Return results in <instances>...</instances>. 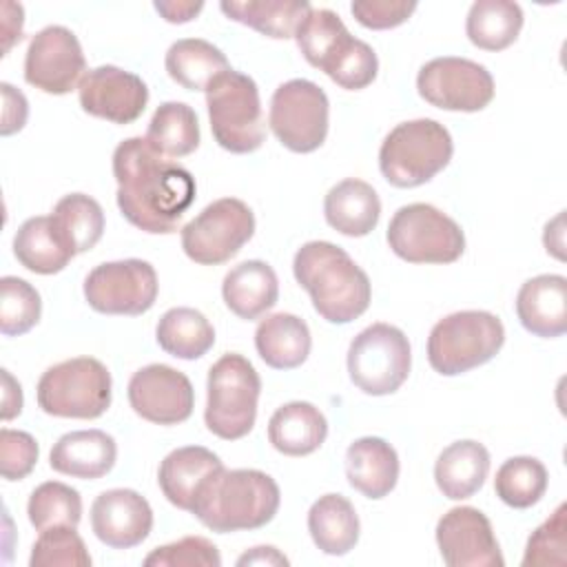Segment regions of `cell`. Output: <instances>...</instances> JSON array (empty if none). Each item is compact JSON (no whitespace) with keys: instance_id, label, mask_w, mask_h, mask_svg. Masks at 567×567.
Instances as JSON below:
<instances>
[{"instance_id":"1","label":"cell","mask_w":567,"mask_h":567,"mask_svg":"<svg viewBox=\"0 0 567 567\" xmlns=\"http://www.w3.org/2000/svg\"><path fill=\"white\" fill-rule=\"evenodd\" d=\"M117 208L140 230L171 235L195 202V177L159 155L146 137H128L113 151Z\"/></svg>"},{"instance_id":"2","label":"cell","mask_w":567,"mask_h":567,"mask_svg":"<svg viewBox=\"0 0 567 567\" xmlns=\"http://www.w3.org/2000/svg\"><path fill=\"white\" fill-rule=\"evenodd\" d=\"M292 272L328 323H350L370 306L372 284L365 270L332 241H306L295 252Z\"/></svg>"},{"instance_id":"3","label":"cell","mask_w":567,"mask_h":567,"mask_svg":"<svg viewBox=\"0 0 567 567\" xmlns=\"http://www.w3.org/2000/svg\"><path fill=\"white\" fill-rule=\"evenodd\" d=\"M281 503L277 481L261 470H219L199 489L190 514L210 532L230 534L268 525Z\"/></svg>"},{"instance_id":"4","label":"cell","mask_w":567,"mask_h":567,"mask_svg":"<svg viewBox=\"0 0 567 567\" xmlns=\"http://www.w3.org/2000/svg\"><path fill=\"white\" fill-rule=\"evenodd\" d=\"M450 131L430 117L396 124L379 148V168L388 184L416 188L436 177L452 159Z\"/></svg>"},{"instance_id":"5","label":"cell","mask_w":567,"mask_h":567,"mask_svg":"<svg viewBox=\"0 0 567 567\" xmlns=\"http://www.w3.org/2000/svg\"><path fill=\"white\" fill-rule=\"evenodd\" d=\"M505 343L503 321L487 310H458L439 319L427 337L434 372L456 377L492 361Z\"/></svg>"},{"instance_id":"6","label":"cell","mask_w":567,"mask_h":567,"mask_svg":"<svg viewBox=\"0 0 567 567\" xmlns=\"http://www.w3.org/2000/svg\"><path fill=\"white\" fill-rule=\"evenodd\" d=\"M259 392L261 379L244 354L219 357L206 381V427L224 441L244 439L255 427Z\"/></svg>"},{"instance_id":"7","label":"cell","mask_w":567,"mask_h":567,"mask_svg":"<svg viewBox=\"0 0 567 567\" xmlns=\"http://www.w3.org/2000/svg\"><path fill=\"white\" fill-rule=\"evenodd\" d=\"M204 93L215 142L228 153H255L266 140L257 82L246 73L228 69Z\"/></svg>"},{"instance_id":"8","label":"cell","mask_w":567,"mask_h":567,"mask_svg":"<svg viewBox=\"0 0 567 567\" xmlns=\"http://www.w3.org/2000/svg\"><path fill=\"white\" fill-rule=\"evenodd\" d=\"M113 379L93 357H73L47 368L35 399L44 414L58 419H97L111 405Z\"/></svg>"},{"instance_id":"9","label":"cell","mask_w":567,"mask_h":567,"mask_svg":"<svg viewBox=\"0 0 567 567\" xmlns=\"http://www.w3.org/2000/svg\"><path fill=\"white\" fill-rule=\"evenodd\" d=\"M390 250L408 264H454L465 250L463 228L432 204L401 206L385 233Z\"/></svg>"},{"instance_id":"10","label":"cell","mask_w":567,"mask_h":567,"mask_svg":"<svg viewBox=\"0 0 567 567\" xmlns=\"http://www.w3.org/2000/svg\"><path fill=\"white\" fill-rule=\"evenodd\" d=\"M412 348L405 332L390 323L363 328L348 348L350 381L370 396L396 392L410 374Z\"/></svg>"},{"instance_id":"11","label":"cell","mask_w":567,"mask_h":567,"mask_svg":"<svg viewBox=\"0 0 567 567\" xmlns=\"http://www.w3.org/2000/svg\"><path fill=\"white\" fill-rule=\"evenodd\" d=\"M255 235V215L237 197H221L208 204L182 226V250L199 266L230 261Z\"/></svg>"},{"instance_id":"12","label":"cell","mask_w":567,"mask_h":567,"mask_svg":"<svg viewBox=\"0 0 567 567\" xmlns=\"http://www.w3.org/2000/svg\"><path fill=\"white\" fill-rule=\"evenodd\" d=\"M328 117L326 91L306 78L279 84L270 97V131L292 153L317 151L328 137Z\"/></svg>"},{"instance_id":"13","label":"cell","mask_w":567,"mask_h":567,"mask_svg":"<svg viewBox=\"0 0 567 567\" xmlns=\"http://www.w3.org/2000/svg\"><path fill=\"white\" fill-rule=\"evenodd\" d=\"M157 272L144 259H120L95 266L84 279L86 303L102 315L137 317L157 299Z\"/></svg>"},{"instance_id":"14","label":"cell","mask_w":567,"mask_h":567,"mask_svg":"<svg viewBox=\"0 0 567 567\" xmlns=\"http://www.w3.org/2000/svg\"><path fill=\"white\" fill-rule=\"evenodd\" d=\"M416 91L441 111L476 113L494 100V78L474 60L443 55L419 69Z\"/></svg>"},{"instance_id":"15","label":"cell","mask_w":567,"mask_h":567,"mask_svg":"<svg viewBox=\"0 0 567 567\" xmlns=\"http://www.w3.org/2000/svg\"><path fill=\"white\" fill-rule=\"evenodd\" d=\"M86 60L78 35L62 27L40 29L24 55V80L49 95L71 93L84 78Z\"/></svg>"},{"instance_id":"16","label":"cell","mask_w":567,"mask_h":567,"mask_svg":"<svg viewBox=\"0 0 567 567\" xmlns=\"http://www.w3.org/2000/svg\"><path fill=\"white\" fill-rule=\"evenodd\" d=\"M126 394L133 412L155 425L184 423L195 408L190 379L166 363H151L133 372Z\"/></svg>"},{"instance_id":"17","label":"cell","mask_w":567,"mask_h":567,"mask_svg":"<svg viewBox=\"0 0 567 567\" xmlns=\"http://www.w3.org/2000/svg\"><path fill=\"white\" fill-rule=\"evenodd\" d=\"M436 545L450 567H503L498 540L489 518L470 505L447 509L436 523Z\"/></svg>"},{"instance_id":"18","label":"cell","mask_w":567,"mask_h":567,"mask_svg":"<svg viewBox=\"0 0 567 567\" xmlns=\"http://www.w3.org/2000/svg\"><path fill=\"white\" fill-rule=\"evenodd\" d=\"M78 97L84 113L113 124H131L148 104V86L126 69L102 64L84 73Z\"/></svg>"},{"instance_id":"19","label":"cell","mask_w":567,"mask_h":567,"mask_svg":"<svg viewBox=\"0 0 567 567\" xmlns=\"http://www.w3.org/2000/svg\"><path fill=\"white\" fill-rule=\"evenodd\" d=\"M91 529L111 549H131L144 543L153 529L148 501L128 487L106 489L91 505Z\"/></svg>"},{"instance_id":"20","label":"cell","mask_w":567,"mask_h":567,"mask_svg":"<svg viewBox=\"0 0 567 567\" xmlns=\"http://www.w3.org/2000/svg\"><path fill=\"white\" fill-rule=\"evenodd\" d=\"M516 317L534 337H563L567 330V279L563 275L527 279L516 295Z\"/></svg>"},{"instance_id":"21","label":"cell","mask_w":567,"mask_h":567,"mask_svg":"<svg viewBox=\"0 0 567 567\" xmlns=\"http://www.w3.org/2000/svg\"><path fill=\"white\" fill-rule=\"evenodd\" d=\"M117 461V443L104 430H75L62 434L49 454V465L64 476L95 481Z\"/></svg>"},{"instance_id":"22","label":"cell","mask_w":567,"mask_h":567,"mask_svg":"<svg viewBox=\"0 0 567 567\" xmlns=\"http://www.w3.org/2000/svg\"><path fill=\"white\" fill-rule=\"evenodd\" d=\"M224 470L215 452L202 445H186L168 452L157 470V483L166 501L184 512H190L204 483Z\"/></svg>"},{"instance_id":"23","label":"cell","mask_w":567,"mask_h":567,"mask_svg":"<svg viewBox=\"0 0 567 567\" xmlns=\"http://www.w3.org/2000/svg\"><path fill=\"white\" fill-rule=\"evenodd\" d=\"M399 470L396 450L381 436H361L346 450L348 483L365 498L388 496L396 487Z\"/></svg>"},{"instance_id":"24","label":"cell","mask_w":567,"mask_h":567,"mask_svg":"<svg viewBox=\"0 0 567 567\" xmlns=\"http://www.w3.org/2000/svg\"><path fill=\"white\" fill-rule=\"evenodd\" d=\"M221 297L233 315L246 321H255L266 315L279 299L277 272L261 259L241 261L226 272Z\"/></svg>"},{"instance_id":"25","label":"cell","mask_w":567,"mask_h":567,"mask_svg":"<svg viewBox=\"0 0 567 567\" xmlns=\"http://www.w3.org/2000/svg\"><path fill=\"white\" fill-rule=\"evenodd\" d=\"M323 217L328 226L346 237H365L379 224L381 199L368 182L348 177L328 190Z\"/></svg>"},{"instance_id":"26","label":"cell","mask_w":567,"mask_h":567,"mask_svg":"<svg viewBox=\"0 0 567 567\" xmlns=\"http://www.w3.org/2000/svg\"><path fill=\"white\" fill-rule=\"evenodd\" d=\"M326 436L328 421L323 412L308 401L284 403L268 421V441L286 456H308L323 445Z\"/></svg>"},{"instance_id":"27","label":"cell","mask_w":567,"mask_h":567,"mask_svg":"<svg viewBox=\"0 0 567 567\" xmlns=\"http://www.w3.org/2000/svg\"><path fill=\"white\" fill-rule=\"evenodd\" d=\"M489 474V452L483 443L463 439L454 441L439 454L434 463V481L450 501L474 496Z\"/></svg>"},{"instance_id":"28","label":"cell","mask_w":567,"mask_h":567,"mask_svg":"<svg viewBox=\"0 0 567 567\" xmlns=\"http://www.w3.org/2000/svg\"><path fill=\"white\" fill-rule=\"evenodd\" d=\"M255 348L261 361L275 370L299 368L312 348L308 323L290 312H275L259 321Z\"/></svg>"},{"instance_id":"29","label":"cell","mask_w":567,"mask_h":567,"mask_svg":"<svg viewBox=\"0 0 567 567\" xmlns=\"http://www.w3.org/2000/svg\"><path fill=\"white\" fill-rule=\"evenodd\" d=\"M308 532L323 554L346 556L359 543L361 523L354 505L343 494H323L310 505Z\"/></svg>"},{"instance_id":"30","label":"cell","mask_w":567,"mask_h":567,"mask_svg":"<svg viewBox=\"0 0 567 567\" xmlns=\"http://www.w3.org/2000/svg\"><path fill=\"white\" fill-rule=\"evenodd\" d=\"M13 255L20 266L35 275H55L75 257L58 233L51 215L29 217L20 224L13 237Z\"/></svg>"},{"instance_id":"31","label":"cell","mask_w":567,"mask_h":567,"mask_svg":"<svg viewBox=\"0 0 567 567\" xmlns=\"http://www.w3.org/2000/svg\"><path fill=\"white\" fill-rule=\"evenodd\" d=\"M219 9L228 20L266 38L290 40L312 7L303 0H224Z\"/></svg>"},{"instance_id":"32","label":"cell","mask_w":567,"mask_h":567,"mask_svg":"<svg viewBox=\"0 0 567 567\" xmlns=\"http://www.w3.org/2000/svg\"><path fill=\"white\" fill-rule=\"evenodd\" d=\"M166 73L186 91H206L215 78L230 69L221 49L202 38H182L173 42L164 58Z\"/></svg>"},{"instance_id":"33","label":"cell","mask_w":567,"mask_h":567,"mask_svg":"<svg viewBox=\"0 0 567 567\" xmlns=\"http://www.w3.org/2000/svg\"><path fill=\"white\" fill-rule=\"evenodd\" d=\"M297 47L306 62L319 71H328L357 40L343 20L330 9H310L295 33Z\"/></svg>"},{"instance_id":"34","label":"cell","mask_w":567,"mask_h":567,"mask_svg":"<svg viewBox=\"0 0 567 567\" xmlns=\"http://www.w3.org/2000/svg\"><path fill=\"white\" fill-rule=\"evenodd\" d=\"M155 339L166 354L195 361L215 346V328L199 310L179 306L166 310L159 317L155 326Z\"/></svg>"},{"instance_id":"35","label":"cell","mask_w":567,"mask_h":567,"mask_svg":"<svg viewBox=\"0 0 567 567\" xmlns=\"http://www.w3.org/2000/svg\"><path fill=\"white\" fill-rule=\"evenodd\" d=\"M523 9L509 0H476L465 20L467 40L483 51H503L523 29Z\"/></svg>"},{"instance_id":"36","label":"cell","mask_w":567,"mask_h":567,"mask_svg":"<svg viewBox=\"0 0 567 567\" xmlns=\"http://www.w3.org/2000/svg\"><path fill=\"white\" fill-rule=\"evenodd\" d=\"M199 137L197 113L184 102L159 104L146 128V142L168 159H179L195 153Z\"/></svg>"},{"instance_id":"37","label":"cell","mask_w":567,"mask_h":567,"mask_svg":"<svg viewBox=\"0 0 567 567\" xmlns=\"http://www.w3.org/2000/svg\"><path fill=\"white\" fill-rule=\"evenodd\" d=\"M51 219L75 255L91 250L104 235V210L84 193L64 195L53 206Z\"/></svg>"},{"instance_id":"38","label":"cell","mask_w":567,"mask_h":567,"mask_svg":"<svg viewBox=\"0 0 567 567\" xmlns=\"http://www.w3.org/2000/svg\"><path fill=\"white\" fill-rule=\"evenodd\" d=\"M547 483L549 474L543 461L536 456H512L496 470L494 492L507 507L527 509L545 496Z\"/></svg>"},{"instance_id":"39","label":"cell","mask_w":567,"mask_h":567,"mask_svg":"<svg viewBox=\"0 0 567 567\" xmlns=\"http://www.w3.org/2000/svg\"><path fill=\"white\" fill-rule=\"evenodd\" d=\"M27 514H29V523L38 532H44L58 525L78 527L82 518V496L75 487L66 483L47 481L31 492L27 503Z\"/></svg>"},{"instance_id":"40","label":"cell","mask_w":567,"mask_h":567,"mask_svg":"<svg viewBox=\"0 0 567 567\" xmlns=\"http://www.w3.org/2000/svg\"><path fill=\"white\" fill-rule=\"evenodd\" d=\"M42 315L40 292L20 277L0 279V332L4 337L27 334Z\"/></svg>"},{"instance_id":"41","label":"cell","mask_w":567,"mask_h":567,"mask_svg":"<svg viewBox=\"0 0 567 567\" xmlns=\"http://www.w3.org/2000/svg\"><path fill=\"white\" fill-rule=\"evenodd\" d=\"M31 567H89L91 554L75 527L58 525L40 532L29 556Z\"/></svg>"},{"instance_id":"42","label":"cell","mask_w":567,"mask_h":567,"mask_svg":"<svg viewBox=\"0 0 567 567\" xmlns=\"http://www.w3.org/2000/svg\"><path fill=\"white\" fill-rule=\"evenodd\" d=\"M146 567H219V549L204 536H184L175 543L155 547L146 558Z\"/></svg>"},{"instance_id":"43","label":"cell","mask_w":567,"mask_h":567,"mask_svg":"<svg viewBox=\"0 0 567 567\" xmlns=\"http://www.w3.org/2000/svg\"><path fill=\"white\" fill-rule=\"evenodd\" d=\"M565 514H567V507L565 503H560L554 509V514L532 532V536L527 538L523 567L565 565V532H567Z\"/></svg>"},{"instance_id":"44","label":"cell","mask_w":567,"mask_h":567,"mask_svg":"<svg viewBox=\"0 0 567 567\" xmlns=\"http://www.w3.org/2000/svg\"><path fill=\"white\" fill-rule=\"evenodd\" d=\"M377 73L379 58L374 49L357 38L354 44L330 66L326 75L346 91H361L377 80Z\"/></svg>"},{"instance_id":"45","label":"cell","mask_w":567,"mask_h":567,"mask_svg":"<svg viewBox=\"0 0 567 567\" xmlns=\"http://www.w3.org/2000/svg\"><path fill=\"white\" fill-rule=\"evenodd\" d=\"M38 441L22 430H0V472L7 481H22L38 463Z\"/></svg>"},{"instance_id":"46","label":"cell","mask_w":567,"mask_h":567,"mask_svg":"<svg viewBox=\"0 0 567 567\" xmlns=\"http://www.w3.org/2000/svg\"><path fill=\"white\" fill-rule=\"evenodd\" d=\"M354 20L372 31L394 29L410 20L416 11V2L405 0H357L350 4Z\"/></svg>"},{"instance_id":"47","label":"cell","mask_w":567,"mask_h":567,"mask_svg":"<svg viewBox=\"0 0 567 567\" xmlns=\"http://www.w3.org/2000/svg\"><path fill=\"white\" fill-rule=\"evenodd\" d=\"M2 89V124H0V135H13L18 133L29 117V102L22 95V91L13 89L9 82L0 84Z\"/></svg>"},{"instance_id":"48","label":"cell","mask_w":567,"mask_h":567,"mask_svg":"<svg viewBox=\"0 0 567 567\" xmlns=\"http://www.w3.org/2000/svg\"><path fill=\"white\" fill-rule=\"evenodd\" d=\"M24 9L16 2H2V55L11 51L16 42L22 40Z\"/></svg>"},{"instance_id":"49","label":"cell","mask_w":567,"mask_h":567,"mask_svg":"<svg viewBox=\"0 0 567 567\" xmlns=\"http://www.w3.org/2000/svg\"><path fill=\"white\" fill-rule=\"evenodd\" d=\"M155 11L171 24H184L190 22L199 16L204 9V2H193V0H157L153 2Z\"/></svg>"},{"instance_id":"50","label":"cell","mask_w":567,"mask_h":567,"mask_svg":"<svg viewBox=\"0 0 567 567\" xmlns=\"http://www.w3.org/2000/svg\"><path fill=\"white\" fill-rule=\"evenodd\" d=\"M22 388L11 377L9 370H2V421H11L22 412Z\"/></svg>"},{"instance_id":"51","label":"cell","mask_w":567,"mask_h":567,"mask_svg":"<svg viewBox=\"0 0 567 567\" xmlns=\"http://www.w3.org/2000/svg\"><path fill=\"white\" fill-rule=\"evenodd\" d=\"M237 565H288V558L277 547L261 545V547H252L250 551L239 556Z\"/></svg>"},{"instance_id":"52","label":"cell","mask_w":567,"mask_h":567,"mask_svg":"<svg viewBox=\"0 0 567 567\" xmlns=\"http://www.w3.org/2000/svg\"><path fill=\"white\" fill-rule=\"evenodd\" d=\"M563 219H565V215L558 213L551 221H547L545 233H543V244H545L547 252H551V255L558 257V259L565 257V255H563V248H565V241H563V235H565V230H563Z\"/></svg>"}]
</instances>
